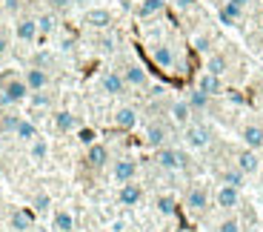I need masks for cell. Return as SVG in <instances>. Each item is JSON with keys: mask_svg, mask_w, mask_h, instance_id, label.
Segmentation results:
<instances>
[{"mask_svg": "<svg viewBox=\"0 0 263 232\" xmlns=\"http://www.w3.org/2000/svg\"><path fill=\"white\" fill-rule=\"evenodd\" d=\"M226 69H229V60H226V55L215 52V55H209V58H206V69H203V72H212V75H217V78H223Z\"/></svg>", "mask_w": 263, "mask_h": 232, "instance_id": "484cf974", "label": "cell"}, {"mask_svg": "<svg viewBox=\"0 0 263 232\" xmlns=\"http://www.w3.org/2000/svg\"><path fill=\"white\" fill-rule=\"evenodd\" d=\"M17 123H20V115H14V112H3V115H0V135H14Z\"/></svg>", "mask_w": 263, "mask_h": 232, "instance_id": "1f68e13d", "label": "cell"}, {"mask_svg": "<svg viewBox=\"0 0 263 232\" xmlns=\"http://www.w3.org/2000/svg\"><path fill=\"white\" fill-rule=\"evenodd\" d=\"M83 23L89 29H95V32H106V29L112 26V12H109V9L95 6V9H89V12L83 14Z\"/></svg>", "mask_w": 263, "mask_h": 232, "instance_id": "8fae6325", "label": "cell"}, {"mask_svg": "<svg viewBox=\"0 0 263 232\" xmlns=\"http://www.w3.org/2000/svg\"><path fill=\"white\" fill-rule=\"evenodd\" d=\"M232 3H237V6H243V9H246V6L252 3V0H232Z\"/></svg>", "mask_w": 263, "mask_h": 232, "instance_id": "7bdbcfd3", "label": "cell"}, {"mask_svg": "<svg viewBox=\"0 0 263 232\" xmlns=\"http://www.w3.org/2000/svg\"><path fill=\"white\" fill-rule=\"evenodd\" d=\"M215 204L220 206V209H237V206H240V189H237V186L220 184L217 192H215Z\"/></svg>", "mask_w": 263, "mask_h": 232, "instance_id": "4fadbf2b", "label": "cell"}, {"mask_svg": "<svg viewBox=\"0 0 263 232\" xmlns=\"http://www.w3.org/2000/svg\"><path fill=\"white\" fill-rule=\"evenodd\" d=\"M58 29V14L46 12V14H37V32L40 34H52Z\"/></svg>", "mask_w": 263, "mask_h": 232, "instance_id": "4dcf8cb0", "label": "cell"}, {"mask_svg": "<svg viewBox=\"0 0 263 232\" xmlns=\"http://www.w3.org/2000/svg\"><path fill=\"white\" fill-rule=\"evenodd\" d=\"M49 152H52V146H49L46 138H40V135L29 144V158H32L34 164H43V160L49 158Z\"/></svg>", "mask_w": 263, "mask_h": 232, "instance_id": "cb8c5ba5", "label": "cell"}, {"mask_svg": "<svg viewBox=\"0 0 263 232\" xmlns=\"http://www.w3.org/2000/svg\"><path fill=\"white\" fill-rule=\"evenodd\" d=\"M138 178V160L135 158H120L112 164V181L115 184H126V181Z\"/></svg>", "mask_w": 263, "mask_h": 232, "instance_id": "ba28073f", "label": "cell"}, {"mask_svg": "<svg viewBox=\"0 0 263 232\" xmlns=\"http://www.w3.org/2000/svg\"><path fill=\"white\" fill-rule=\"evenodd\" d=\"M6 49H9V38L6 34H0V55H6Z\"/></svg>", "mask_w": 263, "mask_h": 232, "instance_id": "b9f144b4", "label": "cell"}, {"mask_svg": "<svg viewBox=\"0 0 263 232\" xmlns=\"http://www.w3.org/2000/svg\"><path fill=\"white\" fill-rule=\"evenodd\" d=\"M260 169H263V152H260Z\"/></svg>", "mask_w": 263, "mask_h": 232, "instance_id": "bcb514c9", "label": "cell"}, {"mask_svg": "<svg viewBox=\"0 0 263 232\" xmlns=\"http://www.w3.org/2000/svg\"><path fill=\"white\" fill-rule=\"evenodd\" d=\"M240 140H243V146L260 152L263 149V126L260 123H246L243 129H240Z\"/></svg>", "mask_w": 263, "mask_h": 232, "instance_id": "ac0fdd59", "label": "cell"}, {"mask_svg": "<svg viewBox=\"0 0 263 232\" xmlns=\"http://www.w3.org/2000/svg\"><path fill=\"white\" fill-rule=\"evenodd\" d=\"M14 138H20V140H26V144H32V140L37 138V123H34V120H29V118H20L17 129H14Z\"/></svg>", "mask_w": 263, "mask_h": 232, "instance_id": "83f0119b", "label": "cell"}, {"mask_svg": "<svg viewBox=\"0 0 263 232\" xmlns=\"http://www.w3.org/2000/svg\"><path fill=\"white\" fill-rule=\"evenodd\" d=\"M163 92H166V86H160V83H158V86H152V92H149V95H152V98H160Z\"/></svg>", "mask_w": 263, "mask_h": 232, "instance_id": "60d3db41", "label": "cell"}, {"mask_svg": "<svg viewBox=\"0 0 263 232\" xmlns=\"http://www.w3.org/2000/svg\"><path fill=\"white\" fill-rule=\"evenodd\" d=\"M37 17H17V23H14V38L20 40V43H34L37 40Z\"/></svg>", "mask_w": 263, "mask_h": 232, "instance_id": "7c38bea8", "label": "cell"}, {"mask_svg": "<svg viewBox=\"0 0 263 232\" xmlns=\"http://www.w3.org/2000/svg\"><path fill=\"white\" fill-rule=\"evenodd\" d=\"M235 166H237L243 175L260 172V152H257V149H249V146H243V149L235 155Z\"/></svg>", "mask_w": 263, "mask_h": 232, "instance_id": "8992f818", "label": "cell"}, {"mask_svg": "<svg viewBox=\"0 0 263 232\" xmlns=\"http://www.w3.org/2000/svg\"><path fill=\"white\" fill-rule=\"evenodd\" d=\"M166 140H169V129H166V123H160V120H152L143 129V144L152 146V149L166 146Z\"/></svg>", "mask_w": 263, "mask_h": 232, "instance_id": "52a82bcc", "label": "cell"}, {"mask_svg": "<svg viewBox=\"0 0 263 232\" xmlns=\"http://www.w3.org/2000/svg\"><path fill=\"white\" fill-rule=\"evenodd\" d=\"M209 201H212L209 186H206V184H192L189 189H186L183 204H186V209H189V212H203L206 206H209Z\"/></svg>", "mask_w": 263, "mask_h": 232, "instance_id": "3957f363", "label": "cell"}, {"mask_svg": "<svg viewBox=\"0 0 263 232\" xmlns=\"http://www.w3.org/2000/svg\"><path fill=\"white\" fill-rule=\"evenodd\" d=\"M52 229L54 232H72L74 229V215L69 209H54L52 215Z\"/></svg>", "mask_w": 263, "mask_h": 232, "instance_id": "d4e9b609", "label": "cell"}, {"mask_svg": "<svg viewBox=\"0 0 263 232\" xmlns=\"http://www.w3.org/2000/svg\"><path fill=\"white\" fill-rule=\"evenodd\" d=\"M183 140L189 149H206L212 144V129L206 123H186L183 126Z\"/></svg>", "mask_w": 263, "mask_h": 232, "instance_id": "7a4b0ae2", "label": "cell"}, {"mask_svg": "<svg viewBox=\"0 0 263 232\" xmlns=\"http://www.w3.org/2000/svg\"><path fill=\"white\" fill-rule=\"evenodd\" d=\"M192 43H195L197 52H206V49H209V38H206V34H195V38H192Z\"/></svg>", "mask_w": 263, "mask_h": 232, "instance_id": "74e56055", "label": "cell"}, {"mask_svg": "<svg viewBox=\"0 0 263 232\" xmlns=\"http://www.w3.org/2000/svg\"><path fill=\"white\" fill-rule=\"evenodd\" d=\"M23 80H26V86L32 89V92H40V89H46L49 83H52V78H49V72L43 66H29L26 72H23Z\"/></svg>", "mask_w": 263, "mask_h": 232, "instance_id": "5bb4252c", "label": "cell"}, {"mask_svg": "<svg viewBox=\"0 0 263 232\" xmlns=\"http://www.w3.org/2000/svg\"><path fill=\"white\" fill-rule=\"evenodd\" d=\"M3 9H6V12H17V9H20V0H3Z\"/></svg>", "mask_w": 263, "mask_h": 232, "instance_id": "ab89813d", "label": "cell"}, {"mask_svg": "<svg viewBox=\"0 0 263 232\" xmlns=\"http://www.w3.org/2000/svg\"><path fill=\"white\" fill-rule=\"evenodd\" d=\"M155 160H158V166L166 169V172H178V169H186V166H189V155H186L183 149H175V146H160Z\"/></svg>", "mask_w": 263, "mask_h": 232, "instance_id": "6da1fadb", "label": "cell"}, {"mask_svg": "<svg viewBox=\"0 0 263 232\" xmlns=\"http://www.w3.org/2000/svg\"><path fill=\"white\" fill-rule=\"evenodd\" d=\"M240 17H243V6H237L232 0H226L223 6H220V20H223L226 26H235Z\"/></svg>", "mask_w": 263, "mask_h": 232, "instance_id": "4316f807", "label": "cell"}, {"mask_svg": "<svg viewBox=\"0 0 263 232\" xmlns=\"http://www.w3.org/2000/svg\"><path fill=\"white\" fill-rule=\"evenodd\" d=\"M32 232H49V229H40V226H32Z\"/></svg>", "mask_w": 263, "mask_h": 232, "instance_id": "f6af8a7d", "label": "cell"}, {"mask_svg": "<svg viewBox=\"0 0 263 232\" xmlns=\"http://www.w3.org/2000/svg\"><path fill=\"white\" fill-rule=\"evenodd\" d=\"M243 178H246V175L240 172L237 166H232V169H223V172H220V184H226V186H237V189L243 186Z\"/></svg>", "mask_w": 263, "mask_h": 232, "instance_id": "f546056e", "label": "cell"}, {"mask_svg": "<svg viewBox=\"0 0 263 232\" xmlns=\"http://www.w3.org/2000/svg\"><path fill=\"white\" fill-rule=\"evenodd\" d=\"M192 106H189V100L186 98H178V100H172L169 103V118H172V123H178V126H186V123H192Z\"/></svg>", "mask_w": 263, "mask_h": 232, "instance_id": "2e32d148", "label": "cell"}, {"mask_svg": "<svg viewBox=\"0 0 263 232\" xmlns=\"http://www.w3.org/2000/svg\"><path fill=\"white\" fill-rule=\"evenodd\" d=\"M115 126L123 129V132H132V129L138 126V109L135 106H120L118 112H115Z\"/></svg>", "mask_w": 263, "mask_h": 232, "instance_id": "44dd1931", "label": "cell"}, {"mask_svg": "<svg viewBox=\"0 0 263 232\" xmlns=\"http://www.w3.org/2000/svg\"><path fill=\"white\" fill-rule=\"evenodd\" d=\"M95 138H98V135H95V129H78V140L83 146H92Z\"/></svg>", "mask_w": 263, "mask_h": 232, "instance_id": "8d00e7d4", "label": "cell"}, {"mask_svg": "<svg viewBox=\"0 0 263 232\" xmlns=\"http://www.w3.org/2000/svg\"><path fill=\"white\" fill-rule=\"evenodd\" d=\"M32 206H34V212H49V206H52L49 192H37V195L32 198Z\"/></svg>", "mask_w": 263, "mask_h": 232, "instance_id": "e575fe53", "label": "cell"}, {"mask_svg": "<svg viewBox=\"0 0 263 232\" xmlns=\"http://www.w3.org/2000/svg\"><path fill=\"white\" fill-rule=\"evenodd\" d=\"M109 146L106 144H98V140H95L92 146H86V164L92 166V169H103L106 164H109Z\"/></svg>", "mask_w": 263, "mask_h": 232, "instance_id": "9a60e30c", "label": "cell"}, {"mask_svg": "<svg viewBox=\"0 0 263 232\" xmlns=\"http://www.w3.org/2000/svg\"><path fill=\"white\" fill-rule=\"evenodd\" d=\"M166 3H169V0H138V6H135V14H138L140 20L155 17V14H160V12L166 9Z\"/></svg>", "mask_w": 263, "mask_h": 232, "instance_id": "603a6c76", "label": "cell"}, {"mask_svg": "<svg viewBox=\"0 0 263 232\" xmlns=\"http://www.w3.org/2000/svg\"><path fill=\"white\" fill-rule=\"evenodd\" d=\"M74 6H86V3H89V0H72Z\"/></svg>", "mask_w": 263, "mask_h": 232, "instance_id": "ee69618b", "label": "cell"}, {"mask_svg": "<svg viewBox=\"0 0 263 232\" xmlns=\"http://www.w3.org/2000/svg\"><path fill=\"white\" fill-rule=\"evenodd\" d=\"M140 198H143V189H140V184H135V181H126V184H120V192H118L120 206H138Z\"/></svg>", "mask_w": 263, "mask_h": 232, "instance_id": "e0dca14e", "label": "cell"}, {"mask_svg": "<svg viewBox=\"0 0 263 232\" xmlns=\"http://www.w3.org/2000/svg\"><path fill=\"white\" fill-rule=\"evenodd\" d=\"M186 100H189V106H192V112H206V109H209V95H206V92H200V89H192V92H189V98H186Z\"/></svg>", "mask_w": 263, "mask_h": 232, "instance_id": "f1b7e54d", "label": "cell"}, {"mask_svg": "<svg viewBox=\"0 0 263 232\" xmlns=\"http://www.w3.org/2000/svg\"><path fill=\"white\" fill-rule=\"evenodd\" d=\"M98 83H100V92L109 95V98H118V95H123L126 89H129L126 86V80H123V75L115 72V69H106V72L100 75Z\"/></svg>", "mask_w": 263, "mask_h": 232, "instance_id": "5b68a950", "label": "cell"}, {"mask_svg": "<svg viewBox=\"0 0 263 232\" xmlns=\"http://www.w3.org/2000/svg\"><path fill=\"white\" fill-rule=\"evenodd\" d=\"M217 232H243V224H240V218H226V221H220Z\"/></svg>", "mask_w": 263, "mask_h": 232, "instance_id": "d590c367", "label": "cell"}, {"mask_svg": "<svg viewBox=\"0 0 263 232\" xmlns=\"http://www.w3.org/2000/svg\"><path fill=\"white\" fill-rule=\"evenodd\" d=\"M152 60H155L163 72H172V69L178 66V55H175V49H172L169 43H155V46H152Z\"/></svg>", "mask_w": 263, "mask_h": 232, "instance_id": "9c48e42d", "label": "cell"}, {"mask_svg": "<svg viewBox=\"0 0 263 232\" xmlns=\"http://www.w3.org/2000/svg\"><path fill=\"white\" fill-rule=\"evenodd\" d=\"M120 75H123L126 86H135V89H146V86H149V72H146L140 63H135V60H132V63H126Z\"/></svg>", "mask_w": 263, "mask_h": 232, "instance_id": "30bf717a", "label": "cell"}, {"mask_svg": "<svg viewBox=\"0 0 263 232\" xmlns=\"http://www.w3.org/2000/svg\"><path fill=\"white\" fill-rule=\"evenodd\" d=\"M169 3L178 9V12H192V6H195V0H169Z\"/></svg>", "mask_w": 263, "mask_h": 232, "instance_id": "f35d334b", "label": "cell"}, {"mask_svg": "<svg viewBox=\"0 0 263 232\" xmlns=\"http://www.w3.org/2000/svg\"><path fill=\"white\" fill-rule=\"evenodd\" d=\"M9 226H12L14 232H32L34 215L29 212V209H14V212L9 215Z\"/></svg>", "mask_w": 263, "mask_h": 232, "instance_id": "7402d4cb", "label": "cell"}, {"mask_svg": "<svg viewBox=\"0 0 263 232\" xmlns=\"http://www.w3.org/2000/svg\"><path fill=\"white\" fill-rule=\"evenodd\" d=\"M175 209H178V204H175L172 195H160L158 198V212L160 215H175Z\"/></svg>", "mask_w": 263, "mask_h": 232, "instance_id": "836d02e7", "label": "cell"}, {"mask_svg": "<svg viewBox=\"0 0 263 232\" xmlns=\"http://www.w3.org/2000/svg\"><path fill=\"white\" fill-rule=\"evenodd\" d=\"M0 92L9 98V103H12V106H17V103H26V100H29L32 89L26 86V80H23V78H6Z\"/></svg>", "mask_w": 263, "mask_h": 232, "instance_id": "277c9868", "label": "cell"}, {"mask_svg": "<svg viewBox=\"0 0 263 232\" xmlns=\"http://www.w3.org/2000/svg\"><path fill=\"white\" fill-rule=\"evenodd\" d=\"M52 123H54V129H58V132L69 135V132H74V129H78V115L69 112V109H58V112L52 115Z\"/></svg>", "mask_w": 263, "mask_h": 232, "instance_id": "ffe728a7", "label": "cell"}, {"mask_svg": "<svg viewBox=\"0 0 263 232\" xmlns=\"http://www.w3.org/2000/svg\"><path fill=\"white\" fill-rule=\"evenodd\" d=\"M197 89L206 92L209 98L223 95V78H217V75H212V72H200V78H197Z\"/></svg>", "mask_w": 263, "mask_h": 232, "instance_id": "d6986e66", "label": "cell"}, {"mask_svg": "<svg viewBox=\"0 0 263 232\" xmlns=\"http://www.w3.org/2000/svg\"><path fill=\"white\" fill-rule=\"evenodd\" d=\"M29 100H32L34 109H49V106H52V95H46V89L32 92V95H29Z\"/></svg>", "mask_w": 263, "mask_h": 232, "instance_id": "d6a6232c", "label": "cell"}]
</instances>
